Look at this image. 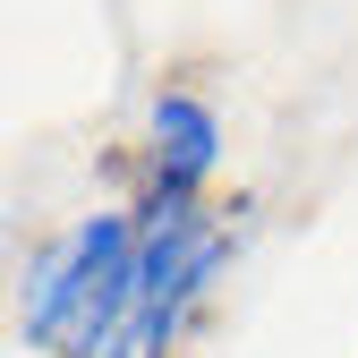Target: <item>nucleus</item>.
Segmentation results:
<instances>
[{"label":"nucleus","instance_id":"f257e3e1","mask_svg":"<svg viewBox=\"0 0 358 358\" xmlns=\"http://www.w3.org/2000/svg\"><path fill=\"white\" fill-rule=\"evenodd\" d=\"M128 299H137V222L128 213H85L34 256L17 333L43 358H111Z\"/></svg>","mask_w":358,"mask_h":358},{"label":"nucleus","instance_id":"f03ea898","mask_svg":"<svg viewBox=\"0 0 358 358\" xmlns=\"http://www.w3.org/2000/svg\"><path fill=\"white\" fill-rule=\"evenodd\" d=\"M231 256V231L196 205V196H145L137 213V299H128V324L111 341V358H171L179 324L196 316L205 282Z\"/></svg>","mask_w":358,"mask_h":358},{"label":"nucleus","instance_id":"7ed1b4c3","mask_svg":"<svg viewBox=\"0 0 358 358\" xmlns=\"http://www.w3.org/2000/svg\"><path fill=\"white\" fill-rule=\"evenodd\" d=\"M145 145H154V188L162 196H196L205 179L222 171V120H213V103L205 94H154V111H145Z\"/></svg>","mask_w":358,"mask_h":358}]
</instances>
